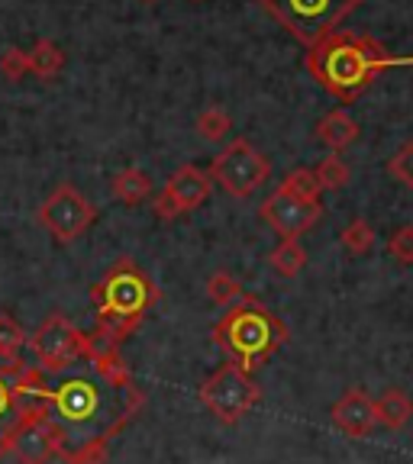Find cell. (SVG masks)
Listing matches in <instances>:
<instances>
[{
  "mask_svg": "<svg viewBox=\"0 0 413 464\" xmlns=\"http://www.w3.org/2000/svg\"><path fill=\"white\" fill-rule=\"evenodd\" d=\"M23 391L55 429L58 458L65 464H107L110 442L145 406V391L120 348L107 345H97L58 374H43L29 364Z\"/></svg>",
  "mask_w": 413,
  "mask_h": 464,
  "instance_id": "6da1fadb",
  "label": "cell"
},
{
  "mask_svg": "<svg viewBox=\"0 0 413 464\" xmlns=\"http://www.w3.org/2000/svg\"><path fill=\"white\" fill-rule=\"evenodd\" d=\"M307 72L323 91L342 103H352L375 84L388 68L413 65V55H391L385 45L371 36L359 33H342L336 29L333 36L307 49L304 58Z\"/></svg>",
  "mask_w": 413,
  "mask_h": 464,
  "instance_id": "7a4b0ae2",
  "label": "cell"
},
{
  "mask_svg": "<svg viewBox=\"0 0 413 464\" xmlns=\"http://www.w3.org/2000/svg\"><path fill=\"white\" fill-rule=\"evenodd\" d=\"M159 297L162 290L136 261L116 258V265H110L107 275L91 287V300L97 310L94 342L107 348H120L139 329L145 313L159 304Z\"/></svg>",
  "mask_w": 413,
  "mask_h": 464,
  "instance_id": "3957f363",
  "label": "cell"
},
{
  "mask_svg": "<svg viewBox=\"0 0 413 464\" xmlns=\"http://www.w3.org/2000/svg\"><path fill=\"white\" fill-rule=\"evenodd\" d=\"M288 326L259 297L249 294L240 304H232L213 326V342L230 355L232 364H240L249 374H255L278 348L288 345Z\"/></svg>",
  "mask_w": 413,
  "mask_h": 464,
  "instance_id": "277c9868",
  "label": "cell"
},
{
  "mask_svg": "<svg viewBox=\"0 0 413 464\" xmlns=\"http://www.w3.org/2000/svg\"><path fill=\"white\" fill-rule=\"evenodd\" d=\"M259 7L298 39L313 49L327 36H333L349 14L362 7V0H259Z\"/></svg>",
  "mask_w": 413,
  "mask_h": 464,
  "instance_id": "5b68a950",
  "label": "cell"
},
{
  "mask_svg": "<svg viewBox=\"0 0 413 464\" xmlns=\"http://www.w3.org/2000/svg\"><path fill=\"white\" fill-rule=\"evenodd\" d=\"M29 355H33V368L43 374H58V371L72 368L84 355H91L97 348L94 335L81 333L65 313H52L39 323V329L26 339Z\"/></svg>",
  "mask_w": 413,
  "mask_h": 464,
  "instance_id": "8992f818",
  "label": "cell"
},
{
  "mask_svg": "<svg viewBox=\"0 0 413 464\" xmlns=\"http://www.w3.org/2000/svg\"><path fill=\"white\" fill-rule=\"evenodd\" d=\"M197 400H201L203 410H207L220 426H236V422L261 400V387L249 371L240 368V364L223 362L201 387H197Z\"/></svg>",
  "mask_w": 413,
  "mask_h": 464,
  "instance_id": "52a82bcc",
  "label": "cell"
},
{
  "mask_svg": "<svg viewBox=\"0 0 413 464\" xmlns=\"http://www.w3.org/2000/svg\"><path fill=\"white\" fill-rule=\"evenodd\" d=\"M211 181H217L236 200L252 197L271 178V161L249 139H232L223 152L211 161Z\"/></svg>",
  "mask_w": 413,
  "mask_h": 464,
  "instance_id": "ba28073f",
  "label": "cell"
},
{
  "mask_svg": "<svg viewBox=\"0 0 413 464\" xmlns=\"http://www.w3.org/2000/svg\"><path fill=\"white\" fill-rule=\"evenodd\" d=\"M36 219L52 239L68 246V242H78L97 223V207L74 184H58L43 200Z\"/></svg>",
  "mask_w": 413,
  "mask_h": 464,
  "instance_id": "9c48e42d",
  "label": "cell"
},
{
  "mask_svg": "<svg viewBox=\"0 0 413 464\" xmlns=\"http://www.w3.org/2000/svg\"><path fill=\"white\" fill-rule=\"evenodd\" d=\"M26 371L23 358L0 355V461L10 455L16 432L39 413V406L26 397Z\"/></svg>",
  "mask_w": 413,
  "mask_h": 464,
  "instance_id": "30bf717a",
  "label": "cell"
},
{
  "mask_svg": "<svg viewBox=\"0 0 413 464\" xmlns=\"http://www.w3.org/2000/svg\"><path fill=\"white\" fill-rule=\"evenodd\" d=\"M211 190H213L211 174L197 165H182L165 181V188L155 194L152 210L159 219L172 223V219L184 217V213H194L197 207H203L207 197H211Z\"/></svg>",
  "mask_w": 413,
  "mask_h": 464,
  "instance_id": "8fae6325",
  "label": "cell"
},
{
  "mask_svg": "<svg viewBox=\"0 0 413 464\" xmlns=\"http://www.w3.org/2000/svg\"><path fill=\"white\" fill-rule=\"evenodd\" d=\"M259 217L281 236V239H300L304 232H310L323 217V203L304 200V197H290L281 188L271 197H265L259 207Z\"/></svg>",
  "mask_w": 413,
  "mask_h": 464,
  "instance_id": "7c38bea8",
  "label": "cell"
},
{
  "mask_svg": "<svg viewBox=\"0 0 413 464\" xmlns=\"http://www.w3.org/2000/svg\"><path fill=\"white\" fill-rule=\"evenodd\" d=\"M329 420L339 432H346L349 439H365L378 429L375 416V400L362 391V387H349L333 406H329Z\"/></svg>",
  "mask_w": 413,
  "mask_h": 464,
  "instance_id": "4fadbf2b",
  "label": "cell"
},
{
  "mask_svg": "<svg viewBox=\"0 0 413 464\" xmlns=\"http://www.w3.org/2000/svg\"><path fill=\"white\" fill-rule=\"evenodd\" d=\"M10 455H14L20 464H45L49 458H58L55 429L49 426L43 410L16 432L14 445H10Z\"/></svg>",
  "mask_w": 413,
  "mask_h": 464,
  "instance_id": "5bb4252c",
  "label": "cell"
},
{
  "mask_svg": "<svg viewBox=\"0 0 413 464\" xmlns=\"http://www.w3.org/2000/svg\"><path fill=\"white\" fill-rule=\"evenodd\" d=\"M359 136H362V130H359V123L349 116V110H342V107L329 110V113L317 123V139L323 145H329L336 155H339L342 149H349Z\"/></svg>",
  "mask_w": 413,
  "mask_h": 464,
  "instance_id": "9a60e30c",
  "label": "cell"
},
{
  "mask_svg": "<svg viewBox=\"0 0 413 464\" xmlns=\"http://www.w3.org/2000/svg\"><path fill=\"white\" fill-rule=\"evenodd\" d=\"M375 416H378V426L391 429V432L407 429V426H410V420H413L410 393H404L400 387H388V391L375 400Z\"/></svg>",
  "mask_w": 413,
  "mask_h": 464,
  "instance_id": "2e32d148",
  "label": "cell"
},
{
  "mask_svg": "<svg viewBox=\"0 0 413 464\" xmlns=\"http://www.w3.org/2000/svg\"><path fill=\"white\" fill-rule=\"evenodd\" d=\"M110 194H113L116 200L136 207V203L152 197V178H149V171H143V168H123L120 174H113Z\"/></svg>",
  "mask_w": 413,
  "mask_h": 464,
  "instance_id": "e0dca14e",
  "label": "cell"
},
{
  "mask_svg": "<svg viewBox=\"0 0 413 464\" xmlns=\"http://www.w3.org/2000/svg\"><path fill=\"white\" fill-rule=\"evenodd\" d=\"M26 62H29V74L52 81L65 68V52L58 49V43H52V39H39V43L26 52Z\"/></svg>",
  "mask_w": 413,
  "mask_h": 464,
  "instance_id": "ac0fdd59",
  "label": "cell"
},
{
  "mask_svg": "<svg viewBox=\"0 0 413 464\" xmlns=\"http://www.w3.org/2000/svg\"><path fill=\"white\" fill-rule=\"evenodd\" d=\"M269 261L281 277H298L307 268V248L298 239H281V246L269 255Z\"/></svg>",
  "mask_w": 413,
  "mask_h": 464,
  "instance_id": "d6986e66",
  "label": "cell"
},
{
  "mask_svg": "<svg viewBox=\"0 0 413 464\" xmlns=\"http://www.w3.org/2000/svg\"><path fill=\"white\" fill-rule=\"evenodd\" d=\"M207 297H211L213 306H232V304H240L246 294H242L240 281H236L230 271H213V275L207 277Z\"/></svg>",
  "mask_w": 413,
  "mask_h": 464,
  "instance_id": "ffe728a7",
  "label": "cell"
},
{
  "mask_svg": "<svg viewBox=\"0 0 413 464\" xmlns=\"http://www.w3.org/2000/svg\"><path fill=\"white\" fill-rule=\"evenodd\" d=\"M232 130V120L226 110L220 107H203L201 113H197V132H201L203 142H220V139H226Z\"/></svg>",
  "mask_w": 413,
  "mask_h": 464,
  "instance_id": "44dd1931",
  "label": "cell"
},
{
  "mask_svg": "<svg viewBox=\"0 0 413 464\" xmlns=\"http://www.w3.org/2000/svg\"><path fill=\"white\" fill-rule=\"evenodd\" d=\"M339 242H342V248H349L352 255H369L371 248H375V229L369 226V219L356 217L352 223L342 226Z\"/></svg>",
  "mask_w": 413,
  "mask_h": 464,
  "instance_id": "7402d4cb",
  "label": "cell"
},
{
  "mask_svg": "<svg viewBox=\"0 0 413 464\" xmlns=\"http://www.w3.org/2000/svg\"><path fill=\"white\" fill-rule=\"evenodd\" d=\"M26 329L20 326V319H14L10 313H0V355L20 358L26 348Z\"/></svg>",
  "mask_w": 413,
  "mask_h": 464,
  "instance_id": "603a6c76",
  "label": "cell"
},
{
  "mask_svg": "<svg viewBox=\"0 0 413 464\" xmlns=\"http://www.w3.org/2000/svg\"><path fill=\"white\" fill-rule=\"evenodd\" d=\"M313 178H317L320 190H342L349 184V168L339 155H327L313 168Z\"/></svg>",
  "mask_w": 413,
  "mask_h": 464,
  "instance_id": "cb8c5ba5",
  "label": "cell"
},
{
  "mask_svg": "<svg viewBox=\"0 0 413 464\" xmlns=\"http://www.w3.org/2000/svg\"><path fill=\"white\" fill-rule=\"evenodd\" d=\"M278 188L290 197H304V200H320V194H323L317 178H313V168H294V171H288V178Z\"/></svg>",
  "mask_w": 413,
  "mask_h": 464,
  "instance_id": "d4e9b609",
  "label": "cell"
},
{
  "mask_svg": "<svg viewBox=\"0 0 413 464\" xmlns=\"http://www.w3.org/2000/svg\"><path fill=\"white\" fill-rule=\"evenodd\" d=\"M388 174H391L400 188L413 190V139L400 145L398 152L388 159Z\"/></svg>",
  "mask_w": 413,
  "mask_h": 464,
  "instance_id": "484cf974",
  "label": "cell"
},
{
  "mask_svg": "<svg viewBox=\"0 0 413 464\" xmlns=\"http://www.w3.org/2000/svg\"><path fill=\"white\" fill-rule=\"evenodd\" d=\"M388 255H391L398 265H407L410 268L413 265V226H398V229L391 232V239H388Z\"/></svg>",
  "mask_w": 413,
  "mask_h": 464,
  "instance_id": "4316f807",
  "label": "cell"
},
{
  "mask_svg": "<svg viewBox=\"0 0 413 464\" xmlns=\"http://www.w3.org/2000/svg\"><path fill=\"white\" fill-rule=\"evenodd\" d=\"M0 74L7 81H20L23 74H29V62H26V52L16 49V45H10V49H4V55H0Z\"/></svg>",
  "mask_w": 413,
  "mask_h": 464,
  "instance_id": "83f0119b",
  "label": "cell"
},
{
  "mask_svg": "<svg viewBox=\"0 0 413 464\" xmlns=\"http://www.w3.org/2000/svg\"><path fill=\"white\" fill-rule=\"evenodd\" d=\"M143 4H155V0H143Z\"/></svg>",
  "mask_w": 413,
  "mask_h": 464,
  "instance_id": "f1b7e54d",
  "label": "cell"
}]
</instances>
